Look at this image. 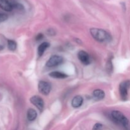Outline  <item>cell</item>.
Here are the masks:
<instances>
[{
  "mask_svg": "<svg viewBox=\"0 0 130 130\" xmlns=\"http://www.w3.org/2000/svg\"><path fill=\"white\" fill-rule=\"evenodd\" d=\"M90 34L95 40L100 43H109L112 41L110 34L104 29L91 28L90 29Z\"/></svg>",
  "mask_w": 130,
  "mask_h": 130,
  "instance_id": "1",
  "label": "cell"
},
{
  "mask_svg": "<svg viewBox=\"0 0 130 130\" xmlns=\"http://www.w3.org/2000/svg\"><path fill=\"white\" fill-rule=\"evenodd\" d=\"M22 8L20 4L13 0H0V8L6 11H11L14 9Z\"/></svg>",
  "mask_w": 130,
  "mask_h": 130,
  "instance_id": "2",
  "label": "cell"
},
{
  "mask_svg": "<svg viewBox=\"0 0 130 130\" xmlns=\"http://www.w3.org/2000/svg\"><path fill=\"white\" fill-rule=\"evenodd\" d=\"M112 118L118 124L123 125V126H128L129 124V121L126 117L119 110H113L111 113Z\"/></svg>",
  "mask_w": 130,
  "mask_h": 130,
  "instance_id": "3",
  "label": "cell"
},
{
  "mask_svg": "<svg viewBox=\"0 0 130 130\" xmlns=\"http://www.w3.org/2000/svg\"><path fill=\"white\" fill-rule=\"evenodd\" d=\"M130 88V81H124L119 85V94H120L121 99L123 101H126L128 100V90Z\"/></svg>",
  "mask_w": 130,
  "mask_h": 130,
  "instance_id": "4",
  "label": "cell"
},
{
  "mask_svg": "<svg viewBox=\"0 0 130 130\" xmlns=\"http://www.w3.org/2000/svg\"><path fill=\"white\" fill-rule=\"evenodd\" d=\"M63 59L62 57L59 55H52L47 61L46 66L48 67H54L59 66L63 62Z\"/></svg>",
  "mask_w": 130,
  "mask_h": 130,
  "instance_id": "5",
  "label": "cell"
},
{
  "mask_svg": "<svg viewBox=\"0 0 130 130\" xmlns=\"http://www.w3.org/2000/svg\"><path fill=\"white\" fill-rule=\"evenodd\" d=\"M51 85L46 81H41L38 83V90L42 95H49L51 91Z\"/></svg>",
  "mask_w": 130,
  "mask_h": 130,
  "instance_id": "6",
  "label": "cell"
},
{
  "mask_svg": "<svg viewBox=\"0 0 130 130\" xmlns=\"http://www.w3.org/2000/svg\"><path fill=\"white\" fill-rule=\"evenodd\" d=\"M30 102L34 106L36 107L40 111H42L44 109V101L40 96H38V95H34L30 98Z\"/></svg>",
  "mask_w": 130,
  "mask_h": 130,
  "instance_id": "7",
  "label": "cell"
},
{
  "mask_svg": "<svg viewBox=\"0 0 130 130\" xmlns=\"http://www.w3.org/2000/svg\"><path fill=\"white\" fill-rule=\"evenodd\" d=\"M77 57H78V59L79 60L80 62L85 66L89 65L91 62L90 55L87 52H85V51H79L78 54H77Z\"/></svg>",
  "mask_w": 130,
  "mask_h": 130,
  "instance_id": "8",
  "label": "cell"
},
{
  "mask_svg": "<svg viewBox=\"0 0 130 130\" xmlns=\"http://www.w3.org/2000/svg\"><path fill=\"white\" fill-rule=\"evenodd\" d=\"M83 103V98L80 95H77L73 98L71 104L74 108H79L82 105Z\"/></svg>",
  "mask_w": 130,
  "mask_h": 130,
  "instance_id": "9",
  "label": "cell"
},
{
  "mask_svg": "<svg viewBox=\"0 0 130 130\" xmlns=\"http://www.w3.org/2000/svg\"><path fill=\"white\" fill-rule=\"evenodd\" d=\"M50 43H48V42H44V43H41L40 45L39 46L38 48V56L39 57H41L43 55V53H44V52L46 51V50L50 46Z\"/></svg>",
  "mask_w": 130,
  "mask_h": 130,
  "instance_id": "10",
  "label": "cell"
},
{
  "mask_svg": "<svg viewBox=\"0 0 130 130\" xmlns=\"http://www.w3.org/2000/svg\"><path fill=\"white\" fill-rule=\"evenodd\" d=\"M38 116L36 111L33 109H29L27 112V118L29 121H33L36 119Z\"/></svg>",
  "mask_w": 130,
  "mask_h": 130,
  "instance_id": "11",
  "label": "cell"
},
{
  "mask_svg": "<svg viewBox=\"0 0 130 130\" xmlns=\"http://www.w3.org/2000/svg\"><path fill=\"white\" fill-rule=\"evenodd\" d=\"M93 95L96 100H102L105 97V93L103 90L97 89V90H94L93 92Z\"/></svg>",
  "mask_w": 130,
  "mask_h": 130,
  "instance_id": "12",
  "label": "cell"
},
{
  "mask_svg": "<svg viewBox=\"0 0 130 130\" xmlns=\"http://www.w3.org/2000/svg\"><path fill=\"white\" fill-rule=\"evenodd\" d=\"M49 75L50 77L56 79H64L67 77V74L63 73V72H58V71H54V72H50Z\"/></svg>",
  "mask_w": 130,
  "mask_h": 130,
  "instance_id": "13",
  "label": "cell"
},
{
  "mask_svg": "<svg viewBox=\"0 0 130 130\" xmlns=\"http://www.w3.org/2000/svg\"><path fill=\"white\" fill-rule=\"evenodd\" d=\"M8 49L11 51H14L17 48V43L13 40H8Z\"/></svg>",
  "mask_w": 130,
  "mask_h": 130,
  "instance_id": "14",
  "label": "cell"
},
{
  "mask_svg": "<svg viewBox=\"0 0 130 130\" xmlns=\"http://www.w3.org/2000/svg\"><path fill=\"white\" fill-rule=\"evenodd\" d=\"M8 15L6 14L0 13V23L6 21L8 19Z\"/></svg>",
  "mask_w": 130,
  "mask_h": 130,
  "instance_id": "15",
  "label": "cell"
},
{
  "mask_svg": "<svg viewBox=\"0 0 130 130\" xmlns=\"http://www.w3.org/2000/svg\"><path fill=\"white\" fill-rule=\"evenodd\" d=\"M103 128V125L100 123H96L93 127L92 130H101Z\"/></svg>",
  "mask_w": 130,
  "mask_h": 130,
  "instance_id": "16",
  "label": "cell"
},
{
  "mask_svg": "<svg viewBox=\"0 0 130 130\" xmlns=\"http://www.w3.org/2000/svg\"><path fill=\"white\" fill-rule=\"evenodd\" d=\"M43 34H39L36 36V39H37V41H39V40H41V39H43Z\"/></svg>",
  "mask_w": 130,
  "mask_h": 130,
  "instance_id": "17",
  "label": "cell"
},
{
  "mask_svg": "<svg viewBox=\"0 0 130 130\" xmlns=\"http://www.w3.org/2000/svg\"><path fill=\"white\" fill-rule=\"evenodd\" d=\"M4 48V46L3 45H1V44H0V51L1 50H2Z\"/></svg>",
  "mask_w": 130,
  "mask_h": 130,
  "instance_id": "18",
  "label": "cell"
}]
</instances>
